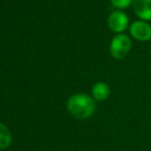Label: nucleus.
<instances>
[{
  "label": "nucleus",
  "instance_id": "f257e3e1",
  "mask_svg": "<svg viewBox=\"0 0 151 151\" xmlns=\"http://www.w3.org/2000/svg\"><path fill=\"white\" fill-rule=\"evenodd\" d=\"M68 111L76 118L86 119L91 117L95 112V102L88 95L77 93L68 100L67 103Z\"/></svg>",
  "mask_w": 151,
  "mask_h": 151
},
{
  "label": "nucleus",
  "instance_id": "f03ea898",
  "mask_svg": "<svg viewBox=\"0 0 151 151\" xmlns=\"http://www.w3.org/2000/svg\"><path fill=\"white\" fill-rule=\"evenodd\" d=\"M131 47L132 41L129 36L125 35V34H118V35L114 36L113 39H112L109 50L113 58L120 60L129 54Z\"/></svg>",
  "mask_w": 151,
  "mask_h": 151
},
{
  "label": "nucleus",
  "instance_id": "7ed1b4c3",
  "mask_svg": "<svg viewBox=\"0 0 151 151\" xmlns=\"http://www.w3.org/2000/svg\"><path fill=\"white\" fill-rule=\"evenodd\" d=\"M129 33L139 41H148L151 39V26L144 21H135L129 26Z\"/></svg>",
  "mask_w": 151,
  "mask_h": 151
},
{
  "label": "nucleus",
  "instance_id": "20e7f679",
  "mask_svg": "<svg viewBox=\"0 0 151 151\" xmlns=\"http://www.w3.org/2000/svg\"><path fill=\"white\" fill-rule=\"evenodd\" d=\"M129 25V18L121 10H115L108 18V27L115 33H121Z\"/></svg>",
  "mask_w": 151,
  "mask_h": 151
},
{
  "label": "nucleus",
  "instance_id": "39448f33",
  "mask_svg": "<svg viewBox=\"0 0 151 151\" xmlns=\"http://www.w3.org/2000/svg\"><path fill=\"white\" fill-rule=\"evenodd\" d=\"M133 8L140 19L144 21L151 20V0H134Z\"/></svg>",
  "mask_w": 151,
  "mask_h": 151
},
{
  "label": "nucleus",
  "instance_id": "423d86ee",
  "mask_svg": "<svg viewBox=\"0 0 151 151\" xmlns=\"http://www.w3.org/2000/svg\"><path fill=\"white\" fill-rule=\"evenodd\" d=\"M93 96L98 101H104L110 95V88L106 82H97L93 86Z\"/></svg>",
  "mask_w": 151,
  "mask_h": 151
},
{
  "label": "nucleus",
  "instance_id": "0eeeda50",
  "mask_svg": "<svg viewBox=\"0 0 151 151\" xmlns=\"http://www.w3.org/2000/svg\"><path fill=\"white\" fill-rule=\"evenodd\" d=\"M10 142H12V136H10L9 129L4 124L0 123V149L9 146Z\"/></svg>",
  "mask_w": 151,
  "mask_h": 151
},
{
  "label": "nucleus",
  "instance_id": "6e6552de",
  "mask_svg": "<svg viewBox=\"0 0 151 151\" xmlns=\"http://www.w3.org/2000/svg\"><path fill=\"white\" fill-rule=\"evenodd\" d=\"M134 0H111V3L116 8H120V9H124L127 8L131 4H133Z\"/></svg>",
  "mask_w": 151,
  "mask_h": 151
},
{
  "label": "nucleus",
  "instance_id": "1a4fd4ad",
  "mask_svg": "<svg viewBox=\"0 0 151 151\" xmlns=\"http://www.w3.org/2000/svg\"><path fill=\"white\" fill-rule=\"evenodd\" d=\"M150 56H151V50H150Z\"/></svg>",
  "mask_w": 151,
  "mask_h": 151
}]
</instances>
